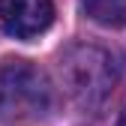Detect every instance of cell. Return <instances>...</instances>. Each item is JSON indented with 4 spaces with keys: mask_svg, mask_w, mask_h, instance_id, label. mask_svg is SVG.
<instances>
[{
    "mask_svg": "<svg viewBox=\"0 0 126 126\" xmlns=\"http://www.w3.org/2000/svg\"><path fill=\"white\" fill-rule=\"evenodd\" d=\"M57 69H60L66 96L78 108H87V111L105 105V99L114 93V84H117L114 57L99 45H87V42L69 45L60 54Z\"/></svg>",
    "mask_w": 126,
    "mask_h": 126,
    "instance_id": "6da1fadb",
    "label": "cell"
},
{
    "mask_svg": "<svg viewBox=\"0 0 126 126\" xmlns=\"http://www.w3.org/2000/svg\"><path fill=\"white\" fill-rule=\"evenodd\" d=\"M57 105L48 75L30 60H6L0 66V120H45Z\"/></svg>",
    "mask_w": 126,
    "mask_h": 126,
    "instance_id": "7a4b0ae2",
    "label": "cell"
},
{
    "mask_svg": "<svg viewBox=\"0 0 126 126\" xmlns=\"http://www.w3.org/2000/svg\"><path fill=\"white\" fill-rule=\"evenodd\" d=\"M51 0H0V27L12 39H33L51 27Z\"/></svg>",
    "mask_w": 126,
    "mask_h": 126,
    "instance_id": "3957f363",
    "label": "cell"
},
{
    "mask_svg": "<svg viewBox=\"0 0 126 126\" xmlns=\"http://www.w3.org/2000/svg\"><path fill=\"white\" fill-rule=\"evenodd\" d=\"M81 9L90 21H96L102 27L126 24V0H81Z\"/></svg>",
    "mask_w": 126,
    "mask_h": 126,
    "instance_id": "277c9868",
    "label": "cell"
},
{
    "mask_svg": "<svg viewBox=\"0 0 126 126\" xmlns=\"http://www.w3.org/2000/svg\"><path fill=\"white\" fill-rule=\"evenodd\" d=\"M117 126H126V108L120 111V117H117Z\"/></svg>",
    "mask_w": 126,
    "mask_h": 126,
    "instance_id": "5b68a950",
    "label": "cell"
}]
</instances>
